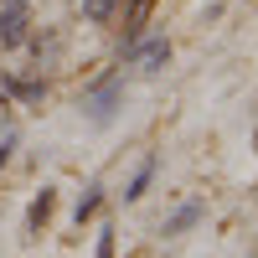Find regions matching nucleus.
I'll list each match as a JSON object with an SVG mask.
<instances>
[{
    "label": "nucleus",
    "mask_w": 258,
    "mask_h": 258,
    "mask_svg": "<svg viewBox=\"0 0 258 258\" xmlns=\"http://www.w3.org/2000/svg\"><path fill=\"white\" fill-rule=\"evenodd\" d=\"M119 6H124V0H83V16L103 26V21H114V16H119Z\"/></svg>",
    "instance_id": "7"
},
{
    "label": "nucleus",
    "mask_w": 258,
    "mask_h": 258,
    "mask_svg": "<svg viewBox=\"0 0 258 258\" xmlns=\"http://www.w3.org/2000/svg\"><path fill=\"white\" fill-rule=\"evenodd\" d=\"M119 98H124V83H119V78L98 83V88L88 93V109H93V119H98V124H109V119H114V109H119Z\"/></svg>",
    "instance_id": "3"
},
{
    "label": "nucleus",
    "mask_w": 258,
    "mask_h": 258,
    "mask_svg": "<svg viewBox=\"0 0 258 258\" xmlns=\"http://www.w3.org/2000/svg\"><path fill=\"white\" fill-rule=\"evenodd\" d=\"M129 62H135V68H145V73H160L165 62H170V41L165 36H145V41H129Z\"/></svg>",
    "instance_id": "2"
},
{
    "label": "nucleus",
    "mask_w": 258,
    "mask_h": 258,
    "mask_svg": "<svg viewBox=\"0 0 258 258\" xmlns=\"http://www.w3.org/2000/svg\"><path fill=\"white\" fill-rule=\"evenodd\" d=\"M202 222V202H186V207H176L165 217V232H186V227H197Z\"/></svg>",
    "instance_id": "5"
},
{
    "label": "nucleus",
    "mask_w": 258,
    "mask_h": 258,
    "mask_svg": "<svg viewBox=\"0 0 258 258\" xmlns=\"http://www.w3.org/2000/svg\"><path fill=\"white\" fill-rule=\"evenodd\" d=\"M98 207H103V186H88V197L78 202V222H88V217H93Z\"/></svg>",
    "instance_id": "10"
},
{
    "label": "nucleus",
    "mask_w": 258,
    "mask_h": 258,
    "mask_svg": "<svg viewBox=\"0 0 258 258\" xmlns=\"http://www.w3.org/2000/svg\"><path fill=\"white\" fill-rule=\"evenodd\" d=\"M98 258H114V232L103 227V238H98Z\"/></svg>",
    "instance_id": "11"
},
{
    "label": "nucleus",
    "mask_w": 258,
    "mask_h": 258,
    "mask_svg": "<svg viewBox=\"0 0 258 258\" xmlns=\"http://www.w3.org/2000/svg\"><path fill=\"white\" fill-rule=\"evenodd\" d=\"M11 93L16 98H41L47 88H41V78H11Z\"/></svg>",
    "instance_id": "9"
},
{
    "label": "nucleus",
    "mask_w": 258,
    "mask_h": 258,
    "mask_svg": "<svg viewBox=\"0 0 258 258\" xmlns=\"http://www.w3.org/2000/svg\"><path fill=\"white\" fill-rule=\"evenodd\" d=\"M150 176H155V160H145V165L135 170V181H129V191H124V202H140L145 186H150Z\"/></svg>",
    "instance_id": "8"
},
{
    "label": "nucleus",
    "mask_w": 258,
    "mask_h": 258,
    "mask_svg": "<svg viewBox=\"0 0 258 258\" xmlns=\"http://www.w3.org/2000/svg\"><path fill=\"white\" fill-rule=\"evenodd\" d=\"M150 6H155V0H129V16H124V47H129V41H140V26H145Z\"/></svg>",
    "instance_id": "4"
},
{
    "label": "nucleus",
    "mask_w": 258,
    "mask_h": 258,
    "mask_svg": "<svg viewBox=\"0 0 258 258\" xmlns=\"http://www.w3.org/2000/svg\"><path fill=\"white\" fill-rule=\"evenodd\" d=\"M31 36V6L26 0H0V47H21Z\"/></svg>",
    "instance_id": "1"
},
{
    "label": "nucleus",
    "mask_w": 258,
    "mask_h": 258,
    "mask_svg": "<svg viewBox=\"0 0 258 258\" xmlns=\"http://www.w3.org/2000/svg\"><path fill=\"white\" fill-rule=\"evenodd\" d=\"M52 207H57V197H52V191H41V197L31 202V212H26V232H36L41 222H47V217H52Z\"/></svg>",
    "instance_id": "6"
}]
</instances>
